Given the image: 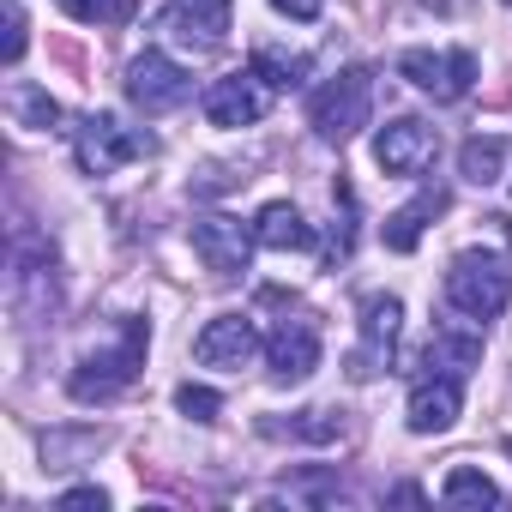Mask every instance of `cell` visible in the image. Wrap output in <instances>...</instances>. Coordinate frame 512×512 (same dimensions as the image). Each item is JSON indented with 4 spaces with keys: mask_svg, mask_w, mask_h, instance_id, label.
<instances>
[{
    "mask_svg": "<svg viewBox=\"0 0 512 512\" xmlns=\"http://www.w3.org/2000/svg\"><path fill=\"white\" fill-rule=\"evenodd\" d=\"M145 350H151V326H145V320H127L121 344H109V350L85 356V362L73 368L67 392H73L79 404H109V398H121V392L139 380V368H145Z\"/></svg>",
    "mask_w": 512,
    "mask_h": 512,
    "instance_id": "obj_1",
    "label": "cell"
},
{
    "mask_svg": "<svg viewBox=\"0 0 512 512\" xmlns=\"http://www.w3.org/2000/svg\"><path fill=\"white\" fill-rule=\"evenodd\" d=\"M512 296V266L500 253H458L446 266V302L464 320H494Z\"/></svg>",
    "mask_w": 512,
    "mask_h": 512,
    "instance_id": "obj_2",
    "label": "cell"
},
{
    "mask_svg": "<svg viewBox=\"0 0 512 512\" xmlns=\"http://www.w3.org/2000/svg\"><path fill=\"white\" fill-rule=\"evenodd\" d=\"M368 115H374V73H362V67L326 79V85L308 97V121H314V133L332 139V145L356 139V133L368 127Z\"/></svg>",
    "mask_w": 512,
    "mask_h": 512,
    "instance_id": "obj_3",
    "label": "cell"
},
{
    "mask_svg": "<svg viewBox=\"0 0 512 512\" xmlns=\"http://www.w3.org/2000/svg\"><path fill=\"white\" fill-rule=\"evenodd\" d=\"M151 151H157V139L139 127H121L115 115H85V127H79V169L85 175H115L121 163H139Z\"/></svg>",
    "mask_w": 512,
    "mask_h": 512,
    "instance_id": "obj_4",
    "label": "cell"
},
{
    "mask_svg": "<svg viewBox=\"0 0 512 512\" xmlns=\"http://www.w3.org/2000/svg\"><path fill=\"white\" fill-rule=\"evenodd\" d=\"M398 73L416 91H428L434 103H458L476 85V55L470 49H404L398 55Z\"/></svg>",
    "mask_w": 512,
    "mask_h": 512,
    "instance_id": "obj_5",
    "label": "cell"
},
{
    "mask_svg": "<svg viewBox=\"0 0 512 512\" xmlns=\"http://www.w3.org/2000/svg\"><path fill=\"white\" fill-rule=\"evenodd\" d=\"M127 97H133L145 115H169V109H181V103L193 97V79H187V67L169 61L163 49H145V55L127 67Z\"/></svg>",
    "mask_w": 512,
    "mask_h": 512,
    "instance_id": "obj_6",
    "label": "cell"
},
{
    "mask_svg": "<svg viewBox=\"0 0 512 512\" xmlns=\"http://www.w3.org/2000/svg\"><path fill=\"white\" fill-rule=\"evenodd\" d=\"M193 253L211 278H235L253 260V229L235 217H193Z\"/></svg>",
    "mask_w": 512,
    "mask_h": 512,
    "instance_id": "obj_7",
    "label": "cell"
},
{
    "mask_svg": "<svg viewBox=\"0 0 512 512\" xmlns=\"http://www.w3.org/2000/svg\"><path fill=\"white\" fill-rule=\"evenodd\" d=\"M266 109H272V85L253 67L229 73V79H217L205 91V121L211 127H253V121H266Z\"/></svg>",
    "mask_w": 512,
    "mask_h": 512,
    "instance_id": "obj_8",
    "label": "cell"
},
{
    "mask_svg": "<svg viewBox=\"0 0 512 512\" xmlns=\"http://www.w3.org/2000/svg\"><path fill=\"white\" fill-rule=\"evenodd\" d=\"M434 151H440V139H434V127L416 121V115L386 121L380 139H374V163H380L386 175H422V169L434 163Z\"/></svg>",
    "mask_w": 512,
    "mask_h": 512,
    "instance_id": "obj_9",
    "label": "cell"
},
{
    "mask_svg": "<svg viewBox=\"0 0 512 512\" xmlns=\"http://www.w3.org/2000/svg\"><path fill=\"white\" fill-rule=\"evenodd\" d=\"M398 320H404V302H398V296H368V302H362V344H356V356H350V374H356V380H374V374L392 362Z\"/></svg>",
    "mask_w": 512,
    "mask_h": 512,
    "instance_id": "obj_10",
    "label": "cell"
},
{
    "mask_svg": "<svg viewBox=\"0 0 512 512\" xmlns=\"http://www.w3.org/2000/svg\"><path fill=\"white\" fill-rule=\"evenodd\" d=\"M253 350H260V332H253L247 314H217V320H205V332L193 338V356H199L205 368H247Z\"/></svg>",
    "mask_w": 512,
    "mask_h": 512,
    "instance_id": "obj_11",
    "label": "cell"
},
{
    "mask_svg": "<svg viewBox=\"0 0 512 512\" xmlns=\"http://www.w3.org/2000/svg\"><path fill=\"white\" fill-rule=\"evenodd\" d=\"M13 308L19 314H55V253L19 241L13 253Z\"/></svg>",
    "mask_w": 512,
    "mask_h": 512,
    "instance_id": "obj_12",
    "label": "cell"
},
{
    "mask_svg": "<svg viewBox=\"0 0 512 512\" xmlns=\"http://www.w3.org/2000/svg\"><path fill=\"white\" fill-rule=\"evenodd\" d=\"M266 362L278 380H308L320 368V332L314 320H278L272 338H266Z\"/></svg>",
    "mask_w": 512,
    "mask_h": 512,
    "instance_id": "obj_13",
    "label": "cell"
},
{
    "mask_svg": "<svg viewBox=\"0 0 512 512\" xmlns=\"http://www.w3.org/2000/svg\"><path fill=\"white\" fill-rule=\"evenodd\" d=\"M458 380L452 374H428V380H416V392H410V434H446L452 422H458Z\"/></svg>",
    "mask_w": 512,
    "mask_h": 512,
    "instance_id": "obj_14",
    "label": "cell"
},
{
    "mask_svg": "<svg viewBox=\"0 0 512 512\" xmlns=\"http://www.w3.org/2000/svg\"><path fill=\"white\" fill-rule=\"evenodd\" d=\"M253 241L272 247V253H302V247H314V229L290 199H272V205H260V217H253Z\"/></svg>",
    "mask_w": 512,
    "mask_h": 512,
    "instance_id": "obj_15",
    "label": "cell"
},
{
    "mask_svg": "<svg viewBox=\"0 0 512 512\" xmlns=\"http://www.w3.org/2000/svg\"><path fill=\"white\" fill-rule=\"evenodd\" d=\"M440 211H446V187H422L410 205H398V211L386 217V247H392V253H410V247L422 241V229H428Z\"/></svg>",
    "mask_w": 512,
    "mask_h": 512,
    "instance_id": "obj_16",
    "label": "cell"
},
{
    "mask_svg": "<svg viewBox=\"0 0 512 512\" xmlns=\"http://www.w3.org/2000/svg\"><path fill=\"white\" fill-rule=\"evenodd\" d=\"M229 13H235V0H169V25L199 43H217L229 31Z\"/></svg>",
    "mask_w": 512,
    "mask_h": 512,
    "instance_id": "obj_17",
    "label": "cell"
},
{
    "mask_svg": "<svg viewBox=\"0 0 512 512\" xmlns=\"http://www.w3.org/2000/svg\"><path fill=\"white\" fill-rule=\"evenodd\" d=\"M476 362H482V338H476V332L440 326V332L428 338V368H434V374H452V380H464Z\"/></svg>",
    "mask_w": 512,
    "mask_h": 512,
    "instance_id": "obj_18",
    "label": "cell"
},
{
    "mask_svg": "<svg viewBox=\"0 0 512 512\" xmlns=\"http://www.w3.org/2000/svg\"><path fill=\"white\" fill-rule=\"evenodd\" d=\"M440 500H446V506H464V512H482V506H500V488H494V476H482L476 464H458V470L446 476Z\"/></svg>",
    "mask_w": 512,
    "mask_h": 512,
    "instance_id": "obj_19",
    "label": "cell"
},
{
    "mask_svg": "<svg viewBox=\"0 0 512 512\" xmlns=\"http://www.w3.org/2000/svg\"><path fill=\"white\" fill-rule=\"evenodd\" d=\"M7 103H13V121H19V127H31V133H55V121H61V103H55L49 91L25 85V79L7 91Z\"/></svg>",
    "mask_w": 512,
    "mask_h": 512,
    "instance_id": "obj_20",
    "label": "cell"
},
{
    "mask_svg": "<svg viewBox=\"0 0 512 512\" xmlns=\"http://www.w3.org/2000/svg\"><path fill=\"white\" fill-rule=\"evenodd\" d=\"M500 163H506V139H494V133H488V139L476 133V139H464V151H458V175H464L470 187H488V181L500 175Z\"/></svg>",
    "mask_w": 512,
    "mask_h": 512,
    "instance_id": "obj_21",
    "label": "cell"
},
{
    "mask_svg": "<svg viewBox=\"0 0 512 512\" xmlns=\"http://www.w3.org/2000/svg\"><path fill=\"white\" fill-rule=\"evenodd\" d=\"M253 73H260L272 91H290V85H302V79H308V55H290V49L260 43V49H253Z\"/></svg>",
    "mask_w": 512,
    "mask_h": 512,
    "instance_id": "obj_22",
    "label": "cell"
},
{
    "mask_svg": "<svg viewBox=\"0 0 512 512\" xmlns=\"http://www.w3.org/2000/svg\"><path fill=\"white\" fill-rule=\"evenodd\" d=\"M61 13H67V19H79V25L109 31V25H127V19L139 13V0H61Z\"/></svg>",
    "mask_w": 512,
    "mask_h": 512,
    "instance_id": "obj_23",
    "label": "cell"
},
{
    "mask_svg": "<svg viewBox=\"0 0 512 512\" xmlns=\"http://www.w3.org/2000/svg\"><path fill=\"white\" fill-rule=\"evenodd\" d=\"M266 434H296V440H332L344 434V422L332 410H302V422H266Z\"/></svg>",
    "mask_w": 512,
    "mask_h": 512,
    "instance_id": "obj_24",
    "label": "cell"
},
{
    "mask_svg": "<svg viewBox=\"0 0 512 512\" xmlns=\"http://www.w3.org/2000/svg\"><path fill=\"white\" fill-rule=\"evenodd\" d=\"M175 410L187 416V422H217V410H223V398L211 392V386H175Z\"/></svg>",
    "mask_w": 512,
    "mask_h": 512,
    "instance_id": "obj_25",
    "label": "cell"
},
{
    "mask_svg": "<svg viewBox=\"0 0 512 512\" xmlns=\"http://www.w3.org/2000/svg\"><path fill=\"white\" fill-rule=\"evenodd\" d=\"M97 446H103V434H49V440H43V458L61 464V458H73V452H97Z\"/></svg>",
    "mask_w": 512,
    "mask_h": 512,
    "instance_id": "obj_26",
    "label": "cell"
},
{
    "mask_svg": "<svg viewBox=\"0 0 512 512\" xmlns=\"http://www.w3.org/2000/svg\"><path fill=\"white\" fill-rule=\"evenodd\" d=\"M25 61V7L19 0H7V67Z\"/></svg>",
    "mask_w": 512,
    "mask_h": 512,
    "instance_id": "obj_27",
    "label": "cell"
},
{
    "mask_svg": "<svg viewBox=\"0 0 512 512\" xmlns=\"http://www.w3.org/2000/svg\"><path fill=\"white\" fill-rule=\"evenodd\" d=\"M61 512H109V494L103 488H67L61 494Z\"/></svg>",
    "mask_w": 512,
    "mask_h": 512,
    "instance_id": "obj_28",
    "label": "cell"
},
{
    "mask_svg": "<svg viewBox=\"0 0 512 512\" xmlns=\"http://www.w3.org/2000/svg\"><path fill=\"white\" fill-rule=\"evenodd\" d=\"M272 7H278L284 19H296V25H314V19H320V0H272Z\"/></svg>",
    "mask_w": 512,
    "mask_h": 512,
    "instance_id": "obj_29",
    "label": "cell"
},
{
    "mask_svg": "<svg viewBox=\"0 0 512 512\" xmlns=\"http://www.w3.org/2000/svg\"><path fill=\"white\" fill-rule=\"evenodd\" d=\"M422 7H434L440 19H452V13H464V7H470V0H422Z\"/></svg>",
    "mask_w": 512,
    "mask_h": 512,
    "instance_id": "obj_30",
    "label": "cell"
},
{
    "mask_svg": "<svg viewBox=\"0 0 512 512\" xmlns=\"http://www.w3.org/2000/svg\"><path fill=\"white\" fill-rule=\"evenodd\" d=\"M506 7H512V0H506Z\"/></svg>",
    "mask_w": 512,
    "mask_h": 512,
    "instance_id": "obj_31",
    "label": "cell"
}]
</instances>
